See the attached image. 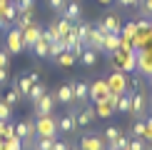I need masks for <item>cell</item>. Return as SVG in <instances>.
<instances>
[{"instance_id":"e575fe53","label":"cell","mask_w":152,"mask_h":150,"mask_svg":"<svg viewBox=\"0 0 152 150\" xmlns=\"http://www.w3.org/2000/svg\"><path fill=\"white\" fill-rule=\"evenodd\" d=\"M127 150H147V140L145 138H130Z\"/></svg>"},{"instance_id":"f1b7e54d","label":"cell","mask_w":152,"mask_h":150,"mask_svg":"<svg viewBox=\"0 0 152 150\" xmlns=\"http://www.w3.org/2000/svg\"><path fill=\"white\" fill-rule=\"evenodd\" d=\"M127 145H130V135H120L117 140H112L107 145V150H127Z\"/></svg>"},{"instance_id":"2e32d148","label":"cell","mask_w":152,"mask_h":150,"mask_svg":"<svg viewBox=\"0 0 152 150\" xmlns=\"http://www.w3.org/2000/svg\"><path fill=\"white\" fill-rule=\"evenodd\" d=\"M62 18L70 20V23H75V20H80V18H82V8H80L77 0H67L65 10H62Z\"/></svg>"},{"instance_id":"5bb4252c","label":"cell","mask_w":152,"mask_h":150,"mask_svg":"<svg viewBox=\"0 0 152 150\" xmlns=\"http://www.w3.org/2000/svg\"><path fill=\"white\" fill-rule=\"evenodd\" d=\"M58 130H60V133H67V135L77 130V123H75V110H67V115L58 118Z\"/></svg>"},{"instance_id":"f35d334b","label":"cell","mask_w":152,"mask_h":150,"mask_svg":"<svg viewBox=\"0 0 152 150\" xmlns=\"http://www.w3.org/2000/svg\"><path fill=\"white\" fill-rule=\"evenodd\" d=\"M132 138H145V118L142 120H135V125H132Z\"/></svg>"},{"instance_id":"8d00e7d4","label":"cell","mask_w":152,"mask_h":150,"mask_svg":"<svg viewBox=\"0 0 152 150\" xmlns=\"http://www.w3.org/2000/svg\"><path fill=\"white\" fill-rule=\"evenodd\" d=\"M120 135H122V133H120V128H112V125H110V128H107L105 133H102V138H105V140H107V145H110L112 140H117Z\"/></svg>"},{"instance_id":"83f0119b","label":"cell","mask_w":152,"mask_h":150,"mask_svg":"<svg viewBox=\"0 0 152 150\" xmlns=\"http://www.w3.org/2000/svg\"><path fill=\"white\" fill-rule=\"evenodd\" d=\"M45 93H48L45 85H42V83H35L33 88H30V93H28V100H33V103H35V100H40Z\"/></svg>"},{"instance_id":"44dd1931","label":"cell","mask_w":152,"mask_h":150,"mask_svg":"<svg viewBox=\"0 0 152 150\" xmlns=\"http://www.w3.org/2000/svg\"><path fill=\"white\" fill-rule=\"evenodd\" d=\"M95 105V112H97V118H110L112 112H115V108H112L107 100H97V103H92Z\"/></svg>"},{"instance_id":"7402d4cb","label":"cell","mask_w":152,"mask_h":150,"mask_svg":"<svg viewBox=\"0 0 152 150\" xmlns=\"http://www.w3.org/2000/svg\"><path fill=\"white\" fill-rule=\"evenodd\" d=\"M137 35V25H135V20H127L122 25V28H120V38H122V40H130L132 43V38Z\"/></svg>"},{"instance_id":"f907efd6","label":"cell","mask_w":152,"mask_h":150,"mask_svg":"<svg viewBox=\"0 0 152 150\" xmlns=\"http://www.w3.org/2000/svg\"><path fill=\"white\" fill-rule=\"evenodd\" d=\"M67 150H80V148H77V145H70V148H67Z\"/></svg>"},{"instance_id":"d6a6232c","label":"cell","mask_w":152,"mask_h":150,"mask_svg":"<svg viewBox=\"0 0 152 150\" xmlns=\"http://www.w3.org/2000/svg\"><path fill=\"white\" fill-rule=\"evenodd\" d=\"M10 115H12V105H8L3 98H0V120L8 123V120H10Z\"/></svg>"},{"instance_id":"f546056e","label":"cell","mask_w":152,"mask_h":150,"mask_svg":"<svg viewBox=\"0 0 152 150\" xmlns=\"http://www.w3.org/2000/svg\"><path fill=\"white\" fill-rule=\"evenodd\" d=\"M65 43H62V40H55V43H50V53H48V58H58V55L60 53H65Z\"/></svg>"},{"instance_id":"7dc6e473","label":"cell","mask_w":152,"mask_h":150,"mask_svg":"<svg viewBox=\"0 0 152 150\" xmlns=\"http://www.w3.org/2000/svg\"><path fill=\"white\" fill-rule=\"evenodd\" d=\"M8 75H10V68H0V85L8 83Z\"/></svg>"},{"instance_id":"4fadbf2b","label":"cell","mask_w":152,"mask_h":150,"mask_svg":"<svg viewBox=\"0 0 152 150\" xmlns=\"http://www.w3.org/2000/svg\"><path fill=\"white\" fill-rule=\"evenodd\" d=\"M107 93H110V88H107V80L105 78H100V80H95V83L90 85V98L92 103H97V100H105L107 98Z\"/></svg>"},{"instance_id":"4dcf8cb0","label":"cell","mask_w":152,"mask_h":150,"mask_svg":"<svg viewBox=\"0 0 152 150\" xmlns=\"http://www.w3.org/2000/svg\"><path fill=\"white\" fill-rule=\"evenodd\" d=\"M3 150H23V140L20 138H8V140H3Z\"/></svg>"},{"instance_id":"c3c4849f","label":"cell","mask_w":152,"mask_h":150,"mask_svg":"<svg viewBox=\"0 0 152 150\" xmlns=\"http://www.w3.org/2000/svg\"><path fill=\"white\" fill-rule=\"evenodd\" d=\"M70 145H67L65 140H55V145H53V150H67Z\"/></svg>"},{"instance_id":"6da1fadb","label":"cell","mask_w":152,"mask_h":150,"mask_svg":"<svg viewBox=\"0 0 152 150\" xmlns=\"http://www.w3.org/2000/svg\"><path fill=\"white\" fill-rule=\"evenodd\" d=\"M110 68H112V70H122L127 75L132 70H137V55H135V50L117 48L115 53H110Z\"/></svg>"},{"instance_id":"836d02e7","label":"cell","mask_w":152,"mask_h":150,"mask_svg":"<svg viewBox=\"0 0 152 150\" xmlns=\"http://www.w3.org/2000/svg\"><path fill=\"white\" fill-rule=\"evenodd\" d=\"M18 15H20V12H33L35 10V0H18Z\"/></svg>"},{"instance_id":"ffe728a7","label":"cell","mask_w":152,"mask_h":150,"mask_svg":"<svg viewBox=\"0 0 152 150\" xmlns=\"http://www.w3.org/2000/svg\"><path fill=\"white\" fill-rule=\"evenodd\" d=\"M35 83L30 80V75H20V78L15 80V88H18V93H20L23 98H28V93H30V88H33Z\"/></svg>"},{"instance_id":"60d3db41","label":"cell","mask_w":152,"mask_h":150,"mask_svg":"<svg viewBox=\"0 0 152 150\" xmlns=\"http://www.w3.org/2000/svg\"><path fill=\"white\" fill-rule=\"evenodd\" d=\"M137 33H152V20H135Z\"/></svg>"},{"instance_id":"f5cc1de1","label":"cell","mask_w":152,"mask_h":150,"mask_svg":"<svg viewBox=\"0 0 152 150\" xmlns=\"http://www.w3.org/2000/svg\"><path fill=\"white\" fill-rule=\"evenodd\" d=\"M3 140H5V138H3V135H0V145H3Z\"/></svg>"},{"instance_id":"816d5d0a","label":"cell","mask_w":152,"mask_h":150,"mask_svg":"<svg viewBox=\"0 0 152 150\" xmlns=\"http://www.w3.org/2000/svg\"><path fill=\"white\" fill-rule=\"evenodd\" d=\"M147 150H152V140H150V143H147Z\"/></svg>"},{"instance_id":"3957f363","label":"cell","mask_w":152,"mask_h":150,"mask_svg":"<svg viewBox=\"0 0 152 150\" xmlns=\"http://www.w3.org/2000/svg\"><path fill=\"white\" fill-rule=\"evenodd\" d=\"M35 133L40 138H58V118L50 112V115H40L35 120Z\"/></svg>"},{"instance_id":"4316f807","label":"cell","mask_w":152,"mask_h":150,"mask_svg":"<svg viewBox=\"0 0 152 150\" xmlns=\"http://www.w3.org/2000/svg\"><path fill=\"white\" fill-rule=\"evenodd\" d=\"M55 60H58V65H60V68H72L77 58H75V55L70 53V50H65V53H60V55H58Z\"/></svg>"},{"instance_id":"9c48e42d","label":"cell","mask_w":152,"mask_h":150,"mask_svg":"<svg viewBox=\"0 0 152 150\" xmlns=\"http://www.w3.org/2000/svg\"><path fill=\"white\" fill-rule=\"evenodd\" d=\"M95 118H97V112H95V105H82L80 110H75V123H77V128H85V125L95 123Z\"/></svg>"},{"instance_id":"cb8c5ba5","label":"cell","mask_w":152,"mask_h":150,"mask_svg":"<svg viewBox=\"0 0 152 150\" xmlns=\"http://www.w3.org/2000/svg\"><path fill=\"white\" fill-rule=\"evenodd\" d=\"M77 60H80L85 68H92L95 62H97V53H95V50H90V48H85V50H82V55H80Z\"/></svg>"},{"instance_id":"e0dca14e","label":"cell","mask_w":152,"mask_h":150,"mask_svg":"<svg viewBox=\"0 0 152 150\" xmlns=\"http://www.w3.org/2000/svg\"><path fill=\"white\" fill-rule=\"evenodd\" d=\"M55 100H58V103H65V105H75L72 83H67V85H60L58 90H55Z\"/></svg>"},{"instance_id":"5b68a950","label":"cell","mask_w":152,"mask_h":150,"mask_svg":"<svg viewBox=\"0 0 152 150\" xmlns=\"http://www.w3.org/2000/svg\"><path fill=\"white\" fill-rule=\"evenodd\" d=\"M145 112H147V98H145V93L132 90L130 93V115L135 118V120H142Z\"/></svg>"},{"instance_id":"7c38bea8","label":"cell","mask_w":152,"mask_h":150,"mask_svg":"<svg viewBox=\"0 0 152 150\" xmlns=\"http://www.w3.org/2000/svg\"><path fill=\"white\" fill-rule=\"evenodd\" d=\"M40 38H42V28L37 23H33L28 30H23V45L28 48V50H33V45L40 40Z\"/></svg>"},{"instance_id":"484cf974","label":"cell","mask_w":152,"mask_h":150,"mask_svg":"<svg viewBox=\"0 0 152 150\" xmlns=\"http://www.w3.org/2000/svg\"><path fill=\"white\" fill-rule=\"evenodd\" d=\"M33 53L37 55V58H48V53H50V43L45 40V38H40V40L33 45Z\"/></svg>"},{"instance_id":"b9f144b4","label":"cell","mask_w":152,"mask_h":150,"mask_svg":"<svg viewBox=\"0 0 152 150\" xmlns=\"http://www.w3.org/2000/svg\"><path fill=\"white\" fill-rule=\"evenodd\" d=\"M48 5L55 12H62V10H65V5H67V0H48Z\"/></svg>"},{"instance_id":"277c9868","label":"cell","mask_w":152,"mask_h":150,"mask_svg":"<svg viewBox=\"0 0 152 150\" xmlns=\"http://www.w3.org/2000/svg\"><path fill=\"white\" fill-rule=\"evenodd\" d=\"M5 50H8V55H20L25 45H23V30H18L15 25L5 33Z\"/></svg>"},{"instance_id":"8992f818","label":"cell","mask_w":152,"mask_h":150,"mask_svg":"<svg viewBox=\"0 0 152 150\" xmlns=\"http://www.w3.org/2000/svg\"><path fill=\"white\" fill-rule=\"evenodd\" d=\"M135 55H137V73L142 78H152V45L135 50Z\"/></svg>"},{"instance_id":"74e56055","label":"cell","mask_w":152,"mask_h":150,"mask_svg":"<svg viewBox=\"0 0 152 150\" xmlns=\"http://www.w3.org/2000/svg\"><path fill=\"white\" fill-rule=\"evenodd\" d=\"M67 50H70L75 58H80L82 50H85V43H82V40H75V43H70V45H67Z\"/></svg>"},{"instance_id":"ee69618b","label":"cell","mask_w":152,"mask_h":150,"mask_svg":"<svg viewBox=\"0 0 152 150\" xmlns=\"http://www.w3.org/2000/svg\"><path fill=\"white\" fill-rule=\"evenodd\" d=\"M145 140H152V115L147 118V120H145Z\"/></svg>"},{"instance_id":"1f68e13d","label":"cell","mask_w":152,"mask_h":150,"mask_svg":"<svg viewBox=\"0 0 152 150\" xmlns=\"http://www.w3.org/2000/svg\"><path fill=\"white\" fill-rule=\"evenodd\" d=\"M115 110H117V112H130V93H127V95H120V98H117Z\"/></svg>"},{"instance_id":"7a4b0ae2","label":"cell","mask_w":152,"mask_h":150,"mask_svg":"<svg viewBox=\"0 0 152 150\" xmlns=\"http://www.w3.org/2000/svg\"><path fill=\"white\" fill-rule=\"evenodd\" d=\"M105 80H107L110 93H115V95H127V93H132V78L127 73H122V70H112Z\"/></svg>"},{"instance_id":"9a60e30c","label":"cell","mask_w":152,"mask_h":150,"mask_svg":"<svg viewBox=\"0 0 152 150\" xmlns=\"http://www.w3.org/2000/svg\"><path fill=\"white\" fill-rule=\"evenodd\" d=\"M72 95H75V103L85 105L87 103V95H90V85L82 83V80H72Z\"/></svg>"},{"instance_id":"7bdbcfd3","label":"cell","mask_w":152,"mask_h":150,"mask_svg":"<svg viewBox=\"0 0 152 150\" xmlns=\"http://www.w3.org/2000/svg\"><path fill=\"white\" fill-rule=\"evenodd\" d=\"M140 12L145 18H152V0H142V5H140Z\"/></svg>"},{"instance_id":"ac0fdd59","label":"cell","mask_w":152,"mask_h":150,"mask_svg":"<svg viewBox=\"0 0 152 150\" xmlns=\"http://www.w3.org/2000/svg\"><path fill=\"white\" fill-rule=\"evenodd\" d=\"M117 48H120V33H105V38H102V50L110 55V53H115Z\"/></svg>"},{"instance_id":"8fae6325","label":"cell","mask_w":152,"mask_h":150,"mask_svg":"<svg viewBox=\"0 0 152 150\" xmlns=\"http://www.w3.org/2000/svg\"><path fill=\"white\" fill-rule=\"evenodd\" d=\"M102 38H105V33H100L97 28H92V25H90L87 38H85V48L95 50V53H105V50H102Z\"/></svg>"},{"instance_id":"f6af8a7d","label":"cell","mask_w":152,"mask_h":150,"mask_svg":"<svg viewBox=\"0 0 152 150\" xmlns=\"http://www.w3.org/2000/svg\"><path fill=\"white\" fill-rule=\"evenodd\" d=\"M0 68H10V55H8V50H0Z\"/></svg>"},{"instance_id":"ba28073f","label":"cell","mask_w":152,"mask_h":150,"mask_svg":"<svg viewBox=\"0 0 152 150\" xmlns=\"http://www.w3.org/2000/svg\"><path fill=\"white\" fill-rule=\"evenodd\" d=\"M120 28H122V20H120L117 12H107V15L100 18V23H97L100 33H120Z\"/></svg>"},{"instance_id":"d4e9b609","label":"cell","mask_w":152,"mask_h":150,"mask_svg":"<svg viewBox=\"0 0 152 150\" xmlns=\"http://www.w3.org/2000/svg\"><path fill=\"white\" fill-rule=\"evenodd\" d=\"M55 23H58V33H60V40H65V38L72 33V28H75V23L65 20V18H60V20H55Z\"/></svg>"},{"instance_id":"bcb514c9","label":"cell","mask_w":152,"mask_h":150,"mask_svg":"<svg viewBox=\"0 0 152 150\" xmlns=\"http://www.w3.org/2000/svg\"><path fill=\"white\" fill-rule=\"evenodd\" d=\"M120 5H122V8H140L142 0H120Z\"/></svg>"},{"instance_id":"603a6c76","label":"cell","mask_w":152,"mask_h":150,"mask_svg":"<svg viewBox=\"0 0 152 150\" xmlns=\"http://www.w3.org/2000/svg\"><path fill=\"white\" fill-rule=\"evenodd\" d=\"M33 23H35V20H33V12H20V15L15 18V23H12V25H15L18 30H28Z\"/></svg>"},{"instance_id":"d590c367","label":"cell","mask_w":152,"mask_h":150,"mask_svg":"<svg viewBox=\"0 0 152 150\" xmlns=\"http://www.w3.org/2000/svg\"><path fill=\"white\" fill-rule=\"evenodd\" d=\"M20 98H23V95L18 93V88H12V90L5 93V98H3V100H5L8 105H15V103H20Z\"/></svg>"},{"instance_id":"d6986e66","label":"cell","mask_w":152,"mask_h":150,"mask_svg":"<svg viewBox=\"0 0 152 150\" xmlns=\"http://www.w3.org/2000/svg\"><path fill=\"white\" fill-rule=\"evenodd\" d=\"M55 140H58V138H40V135H37L28 148H30V150H53Z\"/></svg>"},{"instance_id":"db71d44e","label":"cell","mask_w":152,"mask_h":150,"mask_svg":"<svg viewBox=\"0 0 152 150\" xmlns=\"http://www.w3.org/2000/svg\"><path fill=\"white\" fill-rule=\"evenodd\" d=\"M150 85H152V78H150Z\"/></svg>"},{"instance_id":"ab89813d","label":"cell","mask_w":152,"mask_h":150,"mask_svg":"<svg viewBox=\"0 0 152 150\" xmlns=\"http://www.w3.org/2000/svg\"><path fill=\"white\" fill-rule=\"evenodd\" d=\"M0 135H3L5 140H8V138H15V123H10V120H8V123L3 125V130H0Z\"/></svg>"},{"instance_id":"30bf717a","label":"cell","mask_w":152,"mask_h":150,"mask_svg":"<svg viewBox=\"0 0 152 150\" xmlns=\"http://www.w3.org/2000/svg\"><path fill=\"white\" fill-rule=\"evenodd\" d=\"M55 103H58V100H55V95H50V93H45V95H42L40 100H35V118H40V115H50V112L55 110Z\"/></svg>"},{"instance_id":"52a82bcc","label":"cell","mask_w":152,"mask_h":150,"mask_svg":"<svg viewBox=\"0 0 152 150\" xmlns=\"http://www.w3.org/2000/svg\"><path fill=\"white\" fill-rule=\"evenodd\" d=\"M80 150H107V140L102 138V133H87L80 138Z\"/></svg>"},{"instance_id":"681fc988","label":"cell","mask_w":152,"mask_h":150,"mask_svg":"<svg viewBox=\"0 0 152 150\" xmlns=\"http://www.w3.org/2000/svg\"><path fill=\"white\" fill-rule=\"evenodd\" d=\"M100 5H110V3H115V0H97Z\"/></svg>"}]
</instances>
